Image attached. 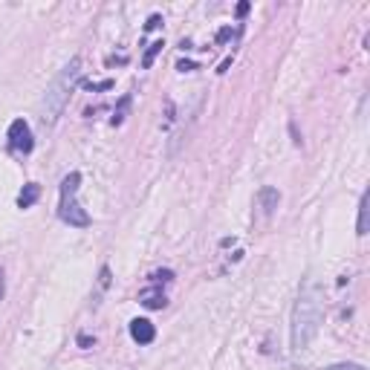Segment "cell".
<instances>
[{
  "label": "cell",
  "instance_id": "6da1fadb",
  "mask_svg": "<svg viewBox=\"0 0 370 370\" xmlns=\"http://www.w3.org/2000/svg\"><path fill=\"white\" fill-rule=\"evenodd\" d=\"M324 319V304H321V290L319 284L307 281L301 286V292L295 298V307H292V324H290V345L295 353L307 350L310 341L315 338Z\"/></svg>",
  "mask_w": 370,
  "mask_h": 370
},
{
  "label": "cell",
  "instance_id": "277c9868",
  "mask_svg": "<svg viewBox=\"0 0 370 370\" xmlns=\"http://www.w3.org/2000/svg\"><path fill=\"white\" fill-rule=\"evenodd\" d=\"M6 139H9V148L12 150H18V154H30L32 150V130H30V125H26L23 119H15L9 125V133H6Z\"/></svg>",
  "mask_w": 370,
  "mask_h": 370
},
{
  "label": "cell",
  "instance_id": "8fae6325",
  "mask_svg": "<svg viewBox=\"0 0 370 370\" xmlns=\"http://www.w3.org/2000/svg\"><path fill=\"white\" fill-rule=\"evenodd\" d=\"M327 370H365L362 365H353V362H347V365H330Z\"/></svg>",
  "mask_w": 370,
  "mask_h": 370
},
{
  "label": "cell",
  "instance_id": "7c38bea8",
  "mask_svg": "<svg viewBox=\"0 0 370 370\" xmlns=\"http://www.w3.org/2000/svg\"><path fill=\"white\" fill-rule=\"evenodd\" d=\"M246 12H249V3H240V6H238V15L243 18V15H246Z\"/></svg>",
  "mask_w": 370,
  "mask_h": 370
},
{
  "label": "cell",
  "instance_id": "30bf717a",
  "mask_svg": "<svg viewBox=\"0 0 370 370\" xmlns=\"http://www.w3.org/2000/svg\"><path fill=\"white\" fill-rule=\"evenodd\" d=\"M162 49V41H157V44H150V49L145 52V58H142V64L145 67H150V64H154V58H157V52Z\"/></svg>",
  "mask_w": 370,
  "mask_h": 370
},
{
  "label": "cell",
  "instance_id": "7a4b0ae2",
  "mask_svg": "<svg viewBox=\"0 0 370 370\" xmlns=\"http://www.w3.org/2000/svg\"><path fill=\"white\" fill-rule=\"evenodd\" d=\"M78 76H81V58H73L56 78L49 81V87L44 90V99H41V122H44V125H56L58 122L67 102H70V93L76 87Z\"/></svg>",
  "mask_w": 370,
  "mask_h": 370
},
{
  "label": "cell",
  "instance_id": "3957f363",
  "mask_svg": "<svg viewBox=\"0 0 370 370\" xmlns=\"http://www.w3.org/2000/svg\"><path fill=\"white\" fill-rule=\"evenodd\" d=\"M78 188H81V174L73 171L61 180V203H58V217L67 226L76 229H87L90 226V214L81 209L78 203Z\"/></svg>",
  "mask_w": 370,
  "mask_h": 370
},
{
  "label": "cell",
  "instance_id": "9c48e42d",
  "mask_svg": "<svg viewBox=\"0 0 370 370\" xmlns=\"http://www.w3.org/2000/svg\"><path fill=\"white\" fill-rule=\"evenodd\" d=\"M142 304L150 307V310H159V307H165V295H162V292H145Z\"/></svg>",
  "mask_w": 370,
  "mask_h": 370
},
{
  "label": "cell",
  "instance_id": "ba28073f",
  "mask_svg": "<svg viewBox=\"0 0 370 370\" xmlns=\"http://www.w3.org/2000/svg\"><path fill=\"white\" fill-rule=\"evenodd\" d=\"M278 191L275 188H264V191H260V203H264V211L266 214H272V211H275L278 209Z\"/></svg>",
  "mask_w": 370,
  "mask_h": 370
},
{
  "label": "cell",
  "instance_id": "8992f818",
  "mask_svg": "<svg viewBox=\"0 0 370 370\" xmlns=\"http://www.w3.org/2000/svg\"><path fill=\"white\" fill-rule=\"evenodd\" d=\"M38 194H41V188H38L35 183L23 185V191H21V194H18V205H21V209H30V205H35Z\"/></svg>",
  "mask_w": 370,
  "mask_h": 370
},
{
  "label": "cell",
  "instance_id": "52a82bcc",
  "mask_svg": "<svg viewBox=\"0 0 370 370\" xmlns=\"http://www.w3.org/2000/svg\"><path fill=\"white\" fill-rule=\"evenodd\" d=\"M367 203H370V194L365 191L362 200H359V223H356V235H367Z\"/></svg>",
  "mask_w": 370,
  "mask_h": 370
},
{
  "label": "cell",
  "instance_id": "5b68a950",
  "mask_svg": "<svg viewBox=\"0 0 370 370\" xmlns=\"http://www.w3.org/2000/svg\"><path fill=\"white\" fill-rule=\"evenodd\" d=\"M130 338L136 341V345H150V341L157 338V327L148 319H133L130 321Z\"/></svg>",
  "mask_w": 370,
  "mask_h": 370
}]
</instances>
